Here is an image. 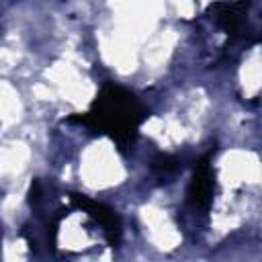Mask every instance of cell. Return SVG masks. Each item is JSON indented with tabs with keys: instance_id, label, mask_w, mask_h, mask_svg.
<instances>
[{
	"instance_id": "cell-1",
	"label": "cell",
	"mask_w": 262,
	"mask_h": 262,
	"mask_svg": "<svg viewBox=\"0 0 262 262\" xmlns=\"http://www.w3.org/2000/svg\"><path fill=\"white\" fill-rule=\"evenodd\" d=\"M98 121L104 123L108 131H131L137 123V106L133 102V96L119 88H111L106 96L98 102Z\"/></svg>"
},
{
	"instance_id": "cell-2",
	"label": "cell",
	"mask_w": 262,
	"mask_h": 262,
	"mask_svg": "<svg viewBox=\"0 0 262 262\" xmlns=\"http://www.w3.org/2000/svg\"><path fill=\"white\" fill-rule=\"evenodd\" d=\"M209 194H211V174H209V168L207 164L205 166H199L196 170V176L192 180V186H190V201L196 205V207H205L209 203Z\"/></svg>"
}]
</instances>
